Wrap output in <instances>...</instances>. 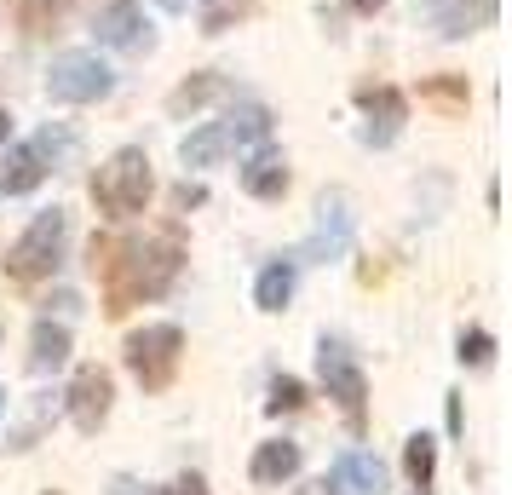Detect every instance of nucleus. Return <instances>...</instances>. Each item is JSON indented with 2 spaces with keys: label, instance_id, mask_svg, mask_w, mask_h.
Instances as JSON below:
<instances>
[{
  "label": "nucleus",
  "instance_id": "6ab92c4d",
  "mask_svg": "<svg viewBox=\"0 0 512 495\" xmlns=\"http://www.w3.org/2000/svg\"><path fill=\"white\" fill-rule=\"evenodd\" d=\"M294 271H300L294 260H271L265 265L259 283H254V306L259 311H282L288 306V300H294Z\"/></svg>",
  "mask_w": 512,
  "mask_h": 495
},
{
  "label": "nucleus",
  "instance_id": "20e7f679",
  "mask_svg": "<svg viewBox=\"0 0 512 495\" xmlns=\"http://www.w3.org/2000/svg\"><path fill=\"white\" fill-rule=\"evenodd\" d=\"M121 357H127V369L144 392H167L179 375V357H185V329L179 323H144V329L127 334Z\"/></svg>",
  "mask_w": 512,
  "mask_h": 495
},
{
  "label": "nucleus",
  "instance_id": "4468645a",
  "mask_svg": "<svg viewBox=\"0 0 512 495\" xmlns=\"http://www.w3.org/2000/svg\"><path fill=\"white\" fill-rule=\"evenodd\" d=\"M47 173H52V167L41 162V150H35V144H12V150L0 156V196H24V190H35Z\"/></svg>",
  "mask_w": 512,
  "mask_h": 495
},
{
  "label": "nucleus",
  "instance_id": "a211bd4d",
  "mask_svg": "<svg viewBox=\"0 0 512 495\" xmlns=\"http://www.w3.org/2000/svg\"><path fill=\"white\" fill-rule=\"evenodd\" d=\"M219 93H231V81H225V75H190L185 87H173V98H167V110H173V116H196V110H208L213 98Z\"/></svg>",
  "mask_w": 512,
  "mask_h": 495
},
{
  "label": "nucleus",
  "instance_id": "aec40b11",
  "mask_svg": "<svg viewBox=\"0 0 512 495\" xmlns=\"http://www.w3.org/2000/svg\"><path fill=\"white\" fill-rule=\"evenodd\" d=\"M225 133H231V150H248V144L271 139V110L265 104H236L225 116Z\"/></svg>",
  "mask_w": 512,
  "mask_h": 495
},
{
  "label": "nucleus",
  "instance_id": "ddd939ff",
  "mask_svg": "<svg viewBox=\"0 0 512 495\" xmlns=\"http://www.w3.org/2000/svg\"><path fill=\"white\" fill-rule=\"evenodd\" d=\"M495 12H501V0H443V6H432V29L443 41H461V35L495 24Z\"/></svg>",
  "mask_w": 512,
  "mask_h": 495
},
{
  "label": "nucleus",
  "instance_id": "9d476101",
  "mask_svg": "<svg viewBox=\"0 0 512 495\" xmlns=\"http://www.w3.org/2000/svg\"><path fill=\"white\" fill-rule=\"evenodd\" d=\"M357 104H363V144H374V150H386L409 121V98L397 87H363Z\"/></svg>",
  "mask_w": 512,
  "mask_h": 495
},
{
  "label": "nucleus",
  "instance_id": "6e6552de",
  "mask_svg": "<svg viewBox=\"0 0 512 495\" xmlns=\"http://www.w3.org/2000/svg\"><path fill=\"white\" fill-rule=\"evenodd\" d=\"M93 35L104 41V47H116V52H150L156 47V29H150L139 0H110V6H98Z\"/></svg>",
  "mask_w": 512,
  "mask_h": 495
},
{
  "label": "nucleus",
  "instance_id": "7c9ffc66",
  "mask_svg": "<svg viewBox=\"0 0 512 495\" xmlns=\"http://www.w3.org/2000/svg\"><path fill=\"white\" fill-rule=\"evenodd\" d=\"M52 495H58V490H52Z\"/></svg>",
  "mask_w": 512,
  "mask_h": 495
},
{
  "label": "nucleus",
  "instance_id": "393cba45",
  "mask_svg": "<svg viewBox=\"0 0 512 495\" xmlns=\"http://www.w3.org/2000/svg\"><path fill=\"white\" fill-rule=\"evenodd\" d=\"M420 98H438V104H449V110H461V104H466V81H461V75H449V81H426Z\"/></svg>",
  "mask_w": 512,
  "mask_h": 495
},
{
  "label": "nucleus",
  "instance_id": "423d86ee",
  "mask_svg": "<svg viewBox=\"0 0 512 495\" xmlns=\"http://www.w3.org/2000/svg\"><path fill=\"white\" fill-rule=\"evenodd\" d=\"M47 93L52 104H98L116 93V70L98 52H58L47 70Z\"/></svg>",
  "mask_w": 512,
  "mask_h": 495
},
{
  "label": "nucleus",
  "instance_id": "1a4fd4ad",
  "mask_svg": "<svg viewBox=\"0 0 512 495\" xmlns=\"http://www.w3.org/2000/svg\"><path fill=\"white\" fill-rule=\"evenodd\" d=\"M110 403H116V380L110 369H98V363H81L70 380V421L93 438L98 426L110 421Z\"/></svg>",
  "mask_w": 512,
  "mask_h": 495
},
{
  "label": "nucleus",
  "instance_id": "a878e982",
  "mask_svg": "<svg viewBox=\"0 0 512 495\" xmlns=\"http://www.w3.org/2000/svg\"><path fill=\"white\" fill-rule=\"evenodd\" d=\"M162 495H208V478H202V472H179Z\"/></svg>",
  "mask_w": 512,
  "mask_h": 495
},
{
  "label": "nucleus",
  "instance_id": "b1692460",
  "mask_svg": "<svg viewBox=\"0 0 512 495\" xmlns=\"http://www.w3.org/2000/svg\"><path fill=\"white\" fill-rule=\"evenodd\" d=\"M294 409H305V386L294 375H277L271 380V398H265V415H294Z\"/></svg>",
  "mask_w": 512,
  "mask_h": 495
},
{
  "label": "nucleus",
  "instance_id": "0eeeda50",
  "mask_svg": "<svg viewBox=\"0 0 512 495\" xmlns=\"http://www.w3.org/2000/svg\"><path fill=\"white\" fill-rule=\"evenodd\" d=\"M317 380H323L328 398L346 409L351 432H363V421H369V375H363L357 357H351L340 340H328V334H323V346H317Z\"/></svg>",
  "mask_w": 512,
  "mask_h": 495
},
{
  "label": "nucleus",
  "instance_id": "cd10ccee",
  "mask_svg": "<svg viewBox=\"0 0 512 495\" xmlns=\"http://www.w3.org/2000/svg\"><path fill=\"white\" fill-rule=\"evenodd\" d=\"M12 139V116H6V110H0V144Z\"/></svg>",
  "mask_w": 512,
  "mask_h": 495
},
{
  "label": "nucleus",
  "instance_id": "f03ea898",
  "mask_svg": "<svg viewBox=\"0 0 512 495\" xmlns=\"http://www.w3.org/2000/svg\"><path fill=\"white\" fill-rule=\"evenodd\" d=\"M150 190H156V173H150V156H144L139 144H121L116 156L93 173V202L104 219H133V213H144Z\"/></svg>",
  "mask_w": 512,
  "mask_h": 495
},
{
  "label": "nucleus",
  "instance_id": "f3484780",
  "mask_svg": "<svg viewBox=\"0 0 512 495\" xmlns=\"http://www.w3.org/2000/svg\"><path fill=\"white\" fill-rule=\"evenodd\" d=\"M231 156V133H225V121H208V127H196L185 144H179V162L185 167H213Z\"/></svg>",
  "mask_w": 512,
  "mask_h": 495
},
{
  "label": "nucleus",
  "instance_id": "5701e85b",
  "mask_svg": "<svg viewBox=\"0 0 512 495\" xmlns=\"http://www.w3.org/2000/svg\"><path fill=\"white\" fill-rule=\"evenodd\" d=\"M466 369H489L495 363V334L489 329H461V352H455Z\"/></svg>",
  "mask_w": 512,
  "mask_h": 495
},
{
  "label": "nucleus",
  "instance_id": "bb28decb",
  "mask_svg": "<svg viewBox=\"0 0 512 495\" xmlns=\"http://www.w3.org/2000/svg\"><path fill=\"white\" fill-rule=\"evenodd\" d=\"M351 12H363V18H374V12H380V6H386V0H346Z\"/></svg>",
  "mask_w": 512,
  "mask_h": 495
},
{
  "label": "nucleus",
  "instance_id": "c85d7f7f",
  "mask_svg": "<svg viewBox=\"0 0 512 495\" xmlns=\"http://www.w3.org/2000/svg\"><path fill=\"white\" fill-rule=\"evenodd\" d=\"M300 495H328V484H305V490Z\"/></svg>",
  "mask_w": 512,
  "mask_h": 495
},
{
  "label": "nucleus",
  "instance_id": "9b49d317",
  "mask_svg": "<svg viewBox=\"0 0 512 495\" xmlns=\"http://www.w3.org/2000/svg\"><path fill=\"white\" fill-rule=\"evenodd\" d=\"M328 495H386V467H380V455L369 449H346L334 467H328Z\"/></svg>",
  "mask_w": 512,
  "mask_h": 495
},
{
  "label": "nucleus",
  "instance_id": "2eb2a0df",
  "mask_svg": "<svg viewBox=\"0 0 512 495\" xmlns=\"http://www.w3.org/2000/svg\"><path fill=\"white\" fill-rule=\"evenodd\" d=\"M300 472V444L294 438H271V444L254 449V461H248V478L254 484H288Z\"/></svg>",
  "mask_w": 512,
  "mask_h": 495
},
{
  "label": "nucleus",
  "instance_id": "f8f14e48",
  "mask_svg": "<svg viewBox=\"0 0 512 495\" xmlns=\"http://www.w3.org/2000/svg\"><path fill=\"white\" fill-rule=\"evenodd\" d=\"M288 185H294L288 156H282V150H271V144H259L254 156L242 162V190H248L254 202H282V196H288Z\"/></svg>",
  "mask_w": 512,
  "mask_h": 495
},
{
  "label": "nucleus",
  "instance_id": "c756f323",
  "mask_svg": "<svg viewBox=\"0 0 512 495\" xmlns=\"http://www.w3.org/2000/svg\"><path fill=\"white\" fill-rule=\"evenodd\" d=\"M0 415H6V386H0Z\"/></svg>",
  "mask_w": 512,
  "mask_h": 495
},
{
  "label": "nucleus",
  "instance_id": "dca6fc26",
  "mask_svg": "<svg viewBox=\"0 0 512 495\" xmlns=\"http://www.w3.org/2000/svg\"><path fill=\"white\" fill-rule=\"evenodd\" d=\"M64 363H70V329L52 323V317H41L35 334H29V369H35V375H52V369H64Z\"/></svg>",
  "mask_w": 512,
  "mask_h": 495
},
{
  "label": "nucleus",
  "instance_id": "7ed1b4c3",
  "mask_svg": "<svg viewBox=\"0 0 512 495\" xmlns=\"http://www.w3.org/2000/svg\"><path fill=\"white\" fill-rule=\"evenodd\" d=\"M64 242H70V213L64 208H41L35 219H29V231L6 248V277L12 283H41V277H52L58 265H64Z\"/></svg>",
  "mask_w": 512,
  "mask_h": 495
},
{
  "label": "nucleus",
  "instance_id": "f257e3e1",
  "mask_svg": "<svg viewBox=\"0 0 512 495\" xmlns=\"http://www.w3.org/2000/svg\"><path fill=\"white\" fill-rule=\"evenodd\" d=\"M93 271L104 277V311L127 317L144 300H162L185 271V242L179 231L127 236V242H98L93 236Z\"/></svg>",
  "mask_w": 512,
  "mask_h": 495
},
{
  "label": "nucleus",
  "instance_id": "39448f33",
  "mask_svg": "<svg viewBox=\"0 0 512 495\" xmlns=\"http://www.w3.org/2000/svg\"><path fill=\"white\" fill-rule=\"evenodd\" d=\"M351 231H357V213H351L346 190H323L317 196V225L300 248L288 254L294 265H328V260H346L351 254Z\"/></svg>",
  "mask_w": 512,
  "mask_h": 495
},
{
  "label": "nucleus",
  "instance_id": "4be33fe9",
  "mask_svg": "<svg viewBox=\"0 0 512 495\" xmlns=\"http://www.w3.org/2000/svg\"><path fill=\"white\" fill-rule=\"evenodd\" d=\"M254 0H202V35H225L236 18H248Z\"/></svg>",
  "mask_w": 512,
  "mask_h": 495
},
{
  "label": "nucleus",
  "instance_id": "412c9836",
  "mask_svg": "<svg viewBox=\"0 0 512 495\" xmlns=\"http://www.w3.org/2000/svg\"><path fill=\"white\" fill-rule=\"evenodd\" d=\"M403 472H409V484H415V490H432V472H438V444H432L426 432H415V438L403 444Z\"/></svg>",
  "mask_w": 512,
  "mask_h": 495
}]
</instances>
